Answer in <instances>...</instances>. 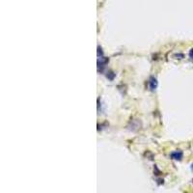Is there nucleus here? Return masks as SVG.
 Segmentation results:
<instances>
[{
  "instance_id": "nucleus-1",
  "label": "nucleus",
  "mask_w": 193,
  "mask_h": 193,
  "mask_svg": "<svg viewBox=\"0 0 193 193\" xmlns=\"http://www.w3.org/2000/svg\"><path fill=\"white\" fill-rule=\"evenodd\" d=\"M149 86H150V89H151L152 91L156 90V87H157V81L154 76H152L151 78H150V80H149Z\"/></svg>"
},
{
  "instance_id": "nucleus-2",
  "label": "nucleus",
  "mask_w": 193,
  "mask_h": 193,
  "mask_svg": "<svg viewBox=\"0 0 193 193\" xmlns=\"http://www.w3.org/2000/svg\"><path fill=\"white\" fill-rule=\"evenodd\" d=\"M171 157L173 158V159H176V160H181L182 157H183V152L181 151H176V152H173L171 153Z\"/></svg>"
},
{
  "instance_id": "nucleus-3",
  "label": "nucleus",
  "mask_w": 193,
  "mask_h": 193,
  "mask_svg": "<svg viewBox=\"0 0 193 193\" xmlns=\"http://www.w3.org/2000/svg\"><path fill=\"white\" fill-rule=\"evenodd\" d=\"M189 55H190V57H193V49H191V51H190Z\"/></svg>"
},
{
  "instance_id": "nucleus-4",
  "label": "nucleus",
  "mask_w": 193,
  "mask_h": 193,
  "mask_svg": "<svg viewBox=\"0 0 193 193\" xmlns=\"http://www.w3.org/2000/svg\"><path fill=\"white\" fill-rule=\"evenodd\" d=\"M191 169L193 170V164H192V166H191Z\"/></svg>"
}]
</instances>
